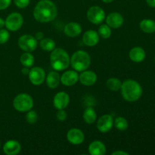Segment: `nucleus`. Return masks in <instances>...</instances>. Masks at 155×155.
<instances>
[{"label": "nucleus", "mask_w": 155, "mask_h": 155, "mask_svg": "<svg viewBox=\"0 0 155 155\" xmlns=\"http://www.w3.org/2000/svg\"><path fill=\"white\" fill-rule=\"evenodd\" d=\"M13 106L18 111L27 112L33 107V99L28 94L21 93L14 99Z\"/></svg>", "instance_id": "obj_5"}, {"label": "nucleus", "mask_w": 155, "mask_h": 155, "mask_svg": "<svg viewBox=\"0 0 155 155\" xmlns=\"http://www.w3.org/2000/svg\"><path fill=\"white\" fill-rule=\"evenodd\" d=\"M56 117H57V119L60 121H64L67 118V113L64 110V109L62 110H58L57 114H56Z\"/></svg>", "instance_id": "obj_32"}, {"label": "nucleus", "mask_w": 155, "mask_h": 155, "mask_svg": "<svg viewBox=\"0 0 155 155\" xmlns=\"http://www.w3.org/2000/svg\"><path fill=\"white\" fill-rule=\"evenodd\" d=\"M139 27L144 33H153L155 32V21L151 19H144L140 22Z\"/></svg>", "instance_id": "obj_22"}, {"label": "nucleus", "mask_w": 155, "mask_h": 155, "mask_svg": "<svg viewBox=\"0 0 155 155\" xmlns=\"http://www.w3.org/2000/svg\"><path fill=\"white\" fill-rule=\"evenodd\" d=\"M5 26V21L2 18H0V29L3 28V27Z\"/></svg>", "instance_id": "obj_38"}, {"label": "nucleus", "mask_w": 155, "mask_h": 155, "mask_svg": "<svg viewBox=\"0 0 155 155\" xmlns=\"http://www.w3.org/2000/svg\"><path fill=\"white\" fill-rule=\"evenodd\" d=\"M112 155H119V154H121V155H129V153L126 152V151H114V152H113L111 154Z\"/></svg>", "instance_id": "obj_34"}, {"label": "nucleus", "mask_w": 155, "mask_h": 155, "mask_svg": "<svg viewBox=\"0 0 155 155\" xmlns=\"http://www.w3.org/2000/svg\"><path fill=\"white\" fill-rule=\"evenodd\" d=\"M91 63L90 55L83 50H79L73 54L71 64L73 69L77 72H82L88 69Z\"/></svg>", "instance_id": "obj_4"}, {"label": "nucleus", "mask_w": 155, "mask_h": 155, "mask_svg": "<svg viewBox=\"0 0 155 155\" xmlns=\"http://www.w3.org/2000/svg\"><path fill=\"white\" fill-rule=\"evenodd\" d=\"M46 84L50 89H55L61 82V76L56 71H51L46 77Z\"/></svg>", "instance_id": "obj_21"}, {"label": "nucleus", "mask_w": 155, "mask_h": 155, "mask_svg": "<svg viewBox=\"0 0 155 155\" xmlns=\"http://www.w3.org/2000/svg\"><path fill=\"white\" fill-rule=\"evenodd\" d=\"M79 80V75L77 71H65L61 77V83L66 86H71L75 85Z\"/></svg>", "instance_id": "obj_13"}, {"label": "nucleus", "mask_w": 155, "mask_h": 155, "mask_svg": "<svg viewBox=\"0 0 155 155\" xmlns=\"http://www.w3.org/2000/svg\"><path fill=\"white\" fill-rule=\"evenodd\" d=\"M15 4L19 8H24L30 4V0H14Z\"/></svg>", "instance_id": "obj_31"}, {"label": "nucleus", "mask_w": 155, "mask_h": 155, "mask_svg": "<svg viewBox=\"0 0 155 155\" xmlns=\"http://www.w3.org/2000/svg\"><path fill=\"white\" fill-rule=\"evenodd\" d=\"M39 45L42 49L46 51H51L55 48V42L50 38H43L41 39Z\"/></svg>", "instance_id": "obj_25"}, {"label": "nucleus", "mask_w": 155, "mask_h": 155, "mask_svg": "<svg viewBox=\"0 0 155 155\" xmlns=\"http://www.w3.org/2000/svg\"><path fill=\"white\" fill-rule=\"evenodd\" d=\"M129 56L133 61L139 63L145 60L146 54H145V50L141 47H134L130 50Z\"/></svg>", "instance_id": "obj_20"}, {"label": "nucleus", "mask_w": 155, "mask_h": 155, "mask_svg": "<svg viewBox=\"0 0 155 155\" xmlns=\"http://www.w3.org/2000/svg\"><path fill=\"white\" fill-rule=\"evenodd\" d=\"M21 144L16 140H9L5 143L3 151L7 155H16L21 151Z\"/></svg>", "instance_id": "obj_17"}, {"label": "nucleus", "mask_w": 155, "mask_h": 155, "mask_svg": "<svg viewBox=\"0 0 155 155\" xmlns=\"http://www.w3.org/2000/svg\"><path fill=\"white\" fill-rule=\"evenodd\" d=\"M101 1L104 3H110V2H112L113 1H114V0H101Z\"/></svg>", "instance_id": "obj_39"}, {"label": "nucleus", "mask_w": 155, "mask_h": 155, "mask_svg": "<svg viewBox=\"0 0 155 155\" xmlns=\"http://www.w3.org/2000/svg\"><path fill=\"white\" fill-rule=\"evenodd\" d=\"M79 80L83 85L86 86H92L97 81V75L95 72L91 71H83L79 76Z\"/></svg>", "instance_id": "obj_15"}, {"label": "nucleus", "mask_w": 155, "mask_h": 155, "mask_svg": "<svg viewBox=\"0 0 155 155\" xmlns=\"http://www.w3.org/2000/svg\"><path fill=\"white\" fill-rule=\"evenodd\" d=\"M146 2L150 7L155 8V0H146Z\"/></svg>", "instance_id": "obj_36"}, {"label": "nucleus", "mask_w": 155, "mask_h": 155, "mask_svg": "<svg viewBox=\"0 0 155 155\" xmlns=\"http://www.w3.org/2000/svg\"><path fill=\"white\" fill-rule=\"evenodd\" d=\"M12 0H0V10L6 9L10 5Z\"/></svg>", "instance_id": "obj_33"}, {"label": "nucleus", "mask_w": 155, "mask_h": 155, "mask_svg": "<svg viewBox=\"0 0 155 155\" xmlns=\"http://www.w3.org/2000/svg\"><path fill=\"white\" fill-rule=\"evenodd\" d=\"M98 33L102 39H108L111 36V29L107 24H102L98 28Z\"/></svg>", "instance_id": "obj_28"}, {"label": "nucleus", "mask_w": 155, "mask_h": 155, "mask_svg": "<svg viewBox=\"0 0 155 155\" xmlns=\"http://www.w3.org/2000/svg\"><path fill=\"white\" fill-rule=\"evenodd\" d=\"M57 15V6L51 0H41L33 10V17L40 23L50 22L55 19Z\"/></svg>", "instance_id": "obj_1"}, {"label": "nucleus", "mask_w": 155, "mask_h": 155, "mask_svg": "<svg viewBox=\"0 0 155 155\" xmlns=\"http://www.w3.org/2000/svg\"><path fill=\"white\" fill-rule=\"evenodd\" d=\"M50 61L53 69L61 71L67 69L71 64V58L65 50L58 48L51 51Z\"/></svg>", "instance_id": "obj_3"}, {"label": "nucleus", "mask_w": 155, "mask_h": 155, "mask_svg": "<svg viewBox=\"0 0 155 155\" xmlns=\"http://www.w3.org/2000/svg\"><path fill=\"white\" fill-rule=\"evenodd\" d=\"M35 38H36L37 40H41L42 39H43V33H42V32H38V33H36Z\"/></svg>", "instance_id": "obj_35"}, {"label": "nucleus", "mask_w": 155, "mask_h": 155, "mask_svg": "<svg viewBox=\"0 0 155 155\" xmlns=\"http://www.w3.org/2000/svg\"><path fill=\"white\" fill-rule=\"evenodd\" d=\"M124 17L117 12H113L107 15L106 18V23L110 28H120L124 24Z\"/></svg>", "instance_id": "obj_14"}, {"label": "nucleus", "mask_w": 155, "mask_h": 155, "mask_svg": "<svg viewBox=\"0 0 155 155\" xmlns=\"http://www.w3.org/2000/svg\"><path fill=\"white\" fill-rule=\"evenodd\" d=\"M100 36L95 30H87L83 36V42L87 46H95L99 42Z\"/></svg>", "instance_id": "obj_16"}, {"label": "nucleus", "mask_w": 155, "mask_h": 155, "mask_svg": "<svg viewBox=\"0 0 155 155\" xmlns=\"http://www.w3.org/2000/svg\"><path fill=\"white\" fill-rule=\"evenodd\" d=\"M21 72H22L23 74L24 75H28L29 72H30V70H29V68H27V67H24V68H23L21 70Z\"/></svg>", "instance_id": "obj_37"}, {"label": "nucleus", "mask_w": 155, "mask_h": 155, "mask_svg": "<svg viewBox=\"0 0 155 155\" xmlns=\"http://www.w3.org/2000/svg\"><path fill=\"white\" fill-rule=\"evenodd\" d=\"M70 102V96L67 92H59L54 95L53 99V104L58 110L65 109Z\"/></svg>", "instance_id": "obj_12"}, {"label": "nucleus", "mask_w": 155, "mask_h": 155, "mask_svg": "<svg viewBox=\"0 0 155 155\" xmlns=\"http://www.w3.org/2000/svg\"><path fill=\"white\" fill-rule=\"evenodd\" d=\"M38 45L37 39L31 35H24L18 39V45L20 48L27 52L34 51Z\"/></svg>", "instance_id": "obj_7"}, {"label": "nucleus", "mask_w": 155, "mask_h": 155, "mask_svg": "<svg viewBox=\"0 0 155 155\" xmlns=\"http://www.w3.org/2000/svg\"><path fill=\"white\" fill-rule=\"evenodd\" d=\"M114 126L113 117L110 114H104L98 119L97 128L101 133H106L110 131Z\"/></svg>", "instance_id": "obj_11"}, {"label": "nucleus", "mask_w": 155, "mask_h": 155, "mask_svg": "<svg viewBox=\"0 0 155 155\" xmlns=\"http://www.w3.org/2000/svg\"><path fill=\"white\" fill-rule=\"evenodd\" d=\"M38 120V115L34 110H29L26 114V120L28 124H34Z\"/></svg>", "instance_id": "obj_29"}, {"label": "nucleus", "mask_w": 155, "mask_h": 155, "mask_svg": "<svg viewBox=\"0 0 155 155\" xmlns=\"http://www.w3.org/2000/svg\"><path fill=\"white\" fill-rule=\"evenodd\" d=\"M86 16L92 24H100L105 19V12L99 6H92L87 11Z\"/></svg>", "instance_id": "obj_8"}, {"label": "nucleus", "mask_w": 155, "mask_h": 155, "mask_svg": "<svg viewBox=\"0 0 155 155\" xmlns=\"http://www.w3.org/2000/svg\"><path fill=\"white\" fill-rule=\"evenodd\" d=\"M83 120L88 124H92L97 119V114L95 110L92 107H88L83 113Z\"/></svg>", "instance_id": "obj_23"}, {"label": "nucleus", "mask_w": 155, "mask_h": 155, "mask_svg": "<svg viewBox=\"0 0 155 155\" xmlns=\"http://www.w3.org/2000/svg\"><path fill=\"white\" fill-rule=\"evenodd\" d=\"M67 139L68 142L74 145H81L85 139V136L83 132L80 129L73 128L71 129L67 133Z\"/></svg>", "instance_id": "obj_10"}, {"label": "nucleus", "mask_w": 155, "mask_h": 155, "mask_svg": "<svg viewBox=\"0 0 155 155\" xmlns=\"http://www.w3.org/2000/svg\"><path fill=\"white\" fill-rule=\"evenodd\" d=\"M89 152L91 155H104L106 153V147L101 141H94L89 145Z\"/></svg>", "instance_id": "obj_19"}, {"label": "nucleus", "mask_w": 155, "mask_h": 155, "mask_svg": "<svg viewBox=\"0 0 155 155\" xmlns=\"http://www.w3.org/2000/svg\"><path fill=\"white\" fill-rule=\"evenodd\" d=\"M24 24V18L22 15L18 12L10 14L5 21V26L11 31H17L20 30Z\"/></svg>", "instance_id": "obj_6"}, {"label": "nucleus", "mask_w": 155, "mask_h": 155, "mask_svg": "<svg viewBox=\"0 0 155 155\" xmlns=\"http://www.w3.org/2000/svg\"><path fill=\"white\" fill-rule=\"evenodd\" d=\"M114 124V127L120 131H125L128 128V122L126 118L123 117H117L115 118Z\"/></svg>", "instance_id": "obj_27"}, {"label": "nucleus", "mask_w": 155, "mask_h": 155, "mask_svg": "<svg viewBox=\"0 0 155 155\" xmlns=\"http://www.w3.org/2000/svg\"><path fill=\"white\" fill-rule=\"evenodd\" d=\"M10 34L8 31L4 29H0V44H4L8 41Z\"/></svg>", "instance_id": "obj_30"}, {"label": "nucleus", "mask_w": 155, "mask_h": 155, "mask_svg": "<svg viewBox=\"0 0 155 155\" xmlns=\"http://www.w3.org/2000/svg\"><path fill=\"white\" fill-rule=\"evenodd\" d=\"M121 85H122V83H121L120 80L117 78H115V77H111V78L108 79L106 82V86H107V89L114 91V92L120 90L121 88Z\"/></svg>", "instance_id": "obj_26"}, {"label": "nucleus", "mask_w": 155, "mask_h": 155, "mask_svg": "<svg viewBox=\"0 0 155 155\" xmlns=\"http://www.w3.org/2000/svg\"><path fill=\"white\" fill-rule=\"evenodd\" d=\"M120 89L123 98L129 102L138 101L142 95V86L136 80H126L122 83Z\"/></svg>", "instance_id": "obj_2"}, {"label": "nucleus", "mask_w": 155, "mask_h": 155, "mask_svg": "<svg viewBox=\"0 0 155 155\" xmlns=\"http://www.w3.org/2000/svg\"><path fill=\"white\" fill-rule=\"evenodd\" d=\"M21 63L22 64L23 66L27 67V68H31L34 64V56L30 52H24L23 53L20 58Z\"/></svg>", "instance_id": "obj_24"}, {"label": "nucleus", "mask_w": 155, "mask_h": 155, "mask_svg": "<svg viewBox=\"0 0 155 155\" xmlns=\"http://www.w3.org/2000/svg\"><path fill=\"white\" fill-rule=\"evenodd\" d=\"M64 32L69 37H76L82 33V27L77 23L71 22L65 26Z\"/></svg>", "instance_id": "obj_18"}, {"label": "nucleus", "mask_w": 155, "mask_h": 155, "mask_svg": "<svg viewBox=\"0 0 155 155\" xmlns=\"http://www.w3.org/2000/svg\"><path fill=\"white\" fill-rule=\"evenodd\" d=\"M28 76L30 81L35 86H39L42 84L45 80V71L39 67H35L30 70Z\"/></svg>", "instance_id": "obj_9"}]
</instances>
